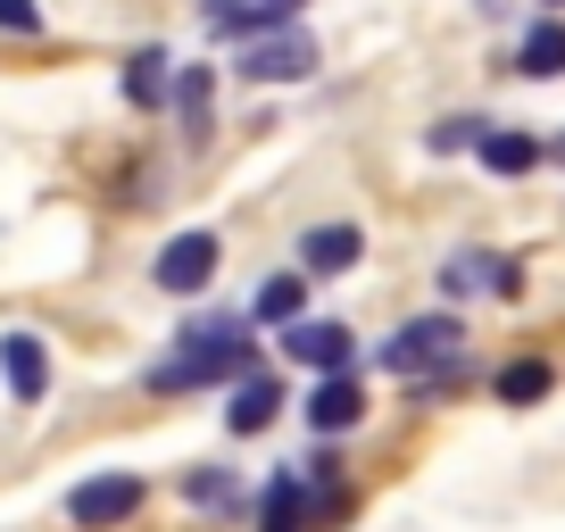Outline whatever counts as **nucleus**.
Listing matches in <instances>:
<instances>
[{"label": "nucleus", "instance_id": "nucleus-1", "mask_svg": "<svg viewBox=\"0 0 565 532\" xmlns=\"http://www.w3.org/2000/svg\"><path fill=\"white\" fill-rule=\"evenodd\" d=\"M242 374H249V341H242V324L209 317V324H192V333H183V350L167 358V366H150V391H159V400H175V391L242 383Z\"/></svg>", "mask_w": 565, "mask_h": 532}, {"label": "nucleus", "instance_id": "nucleus-2", "mask_svg": "<svg viewBox=\"0 0 565 532\" xmlns=\"http://www.w3.org/2000/svg\"><path fill=\"white\" fill-rule=\"evenodd\" d=\"M383 366L391 374H441V366H466V324L458 317H416L383 341Z\"/></svg>", "mask_w": 565, "mask_h": 532}, {"label": "nucleus", "instance_id": "nucleus-3", "mask_svg": "<svg viewBox=\"0 0 565 532\" xmlns=\"http://www.w3.org/2000/svg\"><path fill=\"white\" fill-rule=\"evenodd\" d=\"M308 67H317V42H308L300 25L249 34V51H242V75H249V84H300Z\"/></svg>", "mask_w": 565, "mask_h": 532}, {"label": "nucleus", "instance_id": "nucleus-4", "mask_svg": "<svg viewBox=\"0 0 565 532\" xmlns=\"http://www.w3.org/2000/svg\"><path fill=\"white\" fill-rule=\"evenodd\" d=\"M134 508H141V475H92V482H75V491H67V515H75L84 532L125 524Z\"/></svg>", "mask_w": 565, "mask_h": 532}, {"label": "nucleus", "instance_id": "nucleus-5", "mask_svg": "<svg viewBox=\"0 0 565 532\" xmlns=\"http://www.w3.org/2000/svg\"><path fill=\"white\" fill-rule=\"evenodd\" d=\"M150 275H159V291H209L216 284V233H175Z\"/></svg>", "mask_w": 565, "mask_h": 532}, {"label": "nucleus", "instance_id": "nucleus-6", "mask_svg": "<svg viewBox=\"0 0 565 532\" xmlns=\"http://www.w3.org/2000/svg\"><path fill=\"white\" fill-rule=\"evenodd\" d=\"M515 284H524V275H515L508 258H491V249H458V258L441 266L449 300H466V291H499V300H515Z\"/></svg>", "mask_w": 565, "mask_h": 532}, {"label": "nucleus", "instance_id": "nucleus-7", "mask_svg": "<svg viewBox=\"0 0 565 532\" xmlns=\"http://www.w3.org/2000/svg\"><path fill=\"white\" fill-rule=\"evenodd\" d=\"M282 350L300 358V366H317V374H341V366H350V324L300 317V324H282Z\"/></svg>", "mask_w": 565, "mask_h": 532}, {"label": "nucleus", "instance_id": "nucleus-8", "mask_svg": "<svg viewBox=\"0 0 565 532\" xmlns=\"http://www.w3.org/2000/svg\"><path fill=\"white\" fill-rule=\"evenodd\" d=\"M0 374L18 400H42L51 391V358H42V333H0Z\"/></svg>", "mask_w": 565, "mask_h": 532}, {"label": "nucleus", "instance_id": "nucleus-9", "mask_svg": "<svg viewBox=\"0 0 565 532\" xmlns=\"http://www.w3.org/2000/svg\"><path fill=\"white\" fill-rule=\"evenodd\" d=\"M358 416H366V391H358L350 374H324V383L308 391V425L317 433H350Z\"/></svg>", "mask_w": 565, "mask_h": 532}, {"label": "nucleus", "instance_id": "nucleus-10", "mask_svg": "<svg viewBox=\"0 0 565 532\" xmlns=\"http://www.w3.org/2000/svg\"><path fill=\"white\" fill-rule=\"evenodd\" d=\"M275 408H282V383L249 366L242 383H233V408H225V425H233V433H266V425H275Z\"/></svg>", "mask_w": 565, "mask_h": 532}, {"label": "nucleus", "instance_id": "nucleus-11", "mask_svg": "<svg viewBox=\"0 0 565 532\" xmlns=\"http://www.w3.org/2000/svg\"><path fill=\"white\" fill-rule=\"evenodd\" d=\"M209 25L216 34H275L291 18H282V0H209Z\"/></svg>", "mask_w": 565, "mask_h": 532}, {"label": "nucleus", "instance_id": "nucleus-12", "mask_svg": "<svg viewBox=\"0 0 565 532\" xmlns=\"http://www.w3.org/2000/svg\"><path fill=\"white\" fill-rule=\"evenodd\" d=\"M300 266H308V275H341V266H358V225H317L300 242Z\"/></svg>", "mask_w": 565, "mask_h": 532}, {"label": "nucleus", "instance_id": "nucleus-13", "mask_svg": "<svg viewBox=\"0 0 565 532\" xmlns=\"http://www.w3.org/2000/svg\"><path fill=\"white\" fill-rule=\"evenodd\" d=\"M515 75H541V84H548V75H565V25H557V18H541V25L524 34V51H515Z\"/></svg>", "mask_w": 565, "mask_h": 532}, {"label": "nucleus", "instance_id": "nucleus-14", "mask_svg": "<svg viewBox=\"0 0 565 532\" xmlns=\"http://www.w3.org/2000/svg\"><path fill=\"white\" fill-rule=\"evenodd\" d=\"M482 167H491V175H532V167H541V142H532V134H482Z\"/></svg>", "mask_w": 565, "mask_h": 532}, {"label": "nucleus", "instance_id": "nucleus-15", "mask_svg": "<svg viewBox=\"0 0 565 532\" xmlns=\"http://www.w3.org/2000/svg\"><path fill=\"white\" fill-rule=\"evenodd\" d=\"M258 532H308V491H300L291 475L266 482V515H258Z\"/></svg>", "mask_w": 565, "mask_h": 532}, {"label": "nucleus", "instance_id": "nucleus-16", "mask_svg": "<svg viewBox=\"0 0 565 532\" xmlns=\"http://www.w3.org/2000/svg\"><path fill=\"white\" fill-rule=\"evenodd\" d=\"M125 100H134V108L167 100V51H134V58H125Z\"/></svg>", "mask_w": 565, "mask_h": 532}, {"label": "nucleus", "instance_id": "nucleus-17", "mask_svg": "<svg viewBox=\"0 0 565 532\" xmlns=\"http://www.w3.org/2000/svg\"><path fill=\"white\" fill-rule=\"evenodd\" d=\"M548 383H557V374H548V358H515V366H499V400H508V408H532Z\"/></svg>", "mask_w": 565, "mask_h": 532}, {"label": "nucleus", "instance_id": "nucleus-18", "mask_svg": "<svg viewBox=\"0 0 565 532\" xmlns=\"http://www.w3.org/2000/svg\"><path fill=\"white\" fill-rule=\"evenodd\" d=\"M249 317H258V324H300V275H275V284H258Z\"/></svg>", "mask_w": 565, "mask_h": 532}, {"label": "nucleus", "instance_id": "nucleus-19", "mask_svg": "<svg viewBox=\"0 0 565 532\" xmlns=\"http://www.w3.org/2000/svg\"><path fill=\"white\" fill-rule=\"evenodd\" d=\"M175 108H183V125H192V134H209V67H183V75H175Z\"/></svg>", "mask_w": 565, "mask_h": 532}, {"label": "nucleus", "instance_id": "nucleus-20", "mask_svg": "<svg viewBox=\"0 0 565 532\" xmlns=\"http://www.w3.org/2000/svg\"><path fill=\"white\" fill-rule=\"evenodd\" d=\"M183 499H192V508H225V499H233V475L200 466V475H183Z\"/></svg>", "mask_w": 565, "mask_h": 532}, {"label": "nucleus", "instance_id": "nucleus-21", "mask_svg": "<svg viewBox=\"0 0 565 532\" xmlns=\"http://www.w3.org/2000/svg\"><path fill=\"white\" fill-rule=\"evenodd\" d=\"M491 125H475V117H449V125H433V150H466V142H482Z\"/></svg>", "mask_w": 565, "mask_h": 532}, {"label": "nucleus", "instance_id": "nucleus-22", "mask_svg": "<svg viewBox=\"0 0 565 532\" xmlns=\"http://www.w3.org/2000/svg\"><path fill=\"white\" fill-rule=\"evenodd\" d=\"M34 25H42L34 0H0V34H34Z\"/></svg>", "mask_w": 565, "mask_h": 532}, {"label": "nucleus", "instance_id": "nucleus-23", "mask_svg": "<svg viewBox=\"0 0 565 532\" xmlns=\"http://www.w3.org/2000/svg\"><path fill=\"white\" fill-rule=\"evenodd\" d=\"M282 18H300V0H282Z\"/></svg>", "mask_w": 565, "mask_h": 532}, {"label": "nucleus", "instance_id": "nucleus-24", "mask_svg": "<svg viewBox=\"0 0 565 532\" xmlns=\"http://www.w3.org/2000/svg\"><path fill=\"white\" fill-rule=\"evenodd\" d=\"M541 9H565V0H541Z\"/></svg>", "mask_w": 565, "mask_h": 532}, {"label": "nucleus", "instance_id": "nucleus-25", "mask_svg": "<svg viewBox=\"0 0 565 532\" xmlns=\"http://www.w3.org/2000/svg\"><path fill=\"white\" fill-rule=\"evenodd\" d=\"M557 159H565V142H557Z\"/></svg>", "mask_w": 565, "mask_h": 532}]
</instances>
